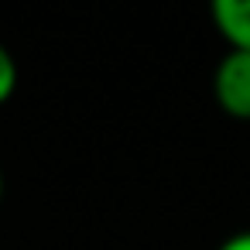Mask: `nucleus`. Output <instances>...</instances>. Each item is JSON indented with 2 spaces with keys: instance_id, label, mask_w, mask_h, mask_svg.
<instances>
[{
  "instance_id": "2",
  "label": "nucleus",
  "mask_w": 250,
  "mask_h": 250,
  "mask_svg": "<svg viewBox=\"0 0 250 250\" xmlns=\"http://www.w3.org/2000/svg\"><path fill=\"white\" fill-rule=\"evenodd\" d=\"M209 18L229 52H250V0H212Z\"/></svg>"
},
{
  "instance_id": "5",
  "label": "nucleus",
  "mask_w": 250,
  "mask_h": 250,
  "mask_svg": "<svg viewBox=\"0 0 250 250\" xmlns=\"http://www.w3.org/2000/svg\"><path fill=\"white\" fill-rule=\"evenodd\" d=\"M0 202H4V171H0Z\"/></svg>"
},
{
  "instance_id": "3",
  "label": "nucleus",
  "mask_w": 250,
  "mask_h": 250,
  "mask_svg": "<svg viewBox=\"0 0 250 250\" xmlns=\"http://www.w3.org/2000/svg\"><path fill=\"white\" fill-rule=\"evenodd\" d=\"M18 89V62L11 55V48L0 42V106H4Z\"/></svg>"
},
{
  "instance_id": "1",
  "label": "nucleus",
  "mask_w": 250,
  "mask_h": 250,
  "mask_svg": "<svg viewBox=\"0 0 250 250\" xmlns=\"http://www.w3.org/2000/svg\"><path fill=\"white\" fill-rule=\"evenodd\" d=\"M212 96L233 120H250V52H226L212 72Z\"/></svg>"
},
{
  "instance_id": "4",
  "label": "nucleus",
  "mask_w": 250,
  "mask_h": 250,
  "mask_svg": "<svg viewBox=\"0 0 250 250\" xmlns=\"http://www.w3.org/2000/svg\"><path fill=\"white\" fill-rule=\"evenodd\" d=\"M216 250H250V229H243V233H233V236H226Z\"/></svg>"
}]
</instances>
